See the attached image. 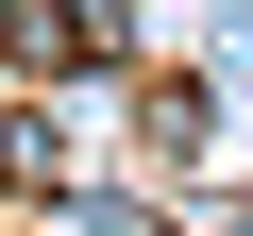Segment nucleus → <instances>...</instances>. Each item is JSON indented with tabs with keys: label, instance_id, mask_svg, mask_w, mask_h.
<instances>
[{
	"label": "nucleus",
	"instance_id": "f03ea898",
	"mask_svg": "<svg viewBox=\"0 0 253 236\" xmlns=\"http://www.w3.org/2000/svg\"><path fill=\"white\" fill-rule=\"evenodd\" d=\"M0 186H17V202H68V135H51V118H0Z\"/></svg>",
	"mask_w": 253,
	"mask_h": 236
},
{
	"label": "nucleus",
	"instance_id": "f257e3e1",
	"mask_svg": "<svg viewBox=\"0 0 253 236\" xmlns=\"http://www.w3.org/2000/svg\"><path fill=\"white\" fill-rule=\"evenodd\" d=\"M0 51L51 68V84H84V68L118 51V17H101V0H0Z\"/></svg>",
	"mask_w": 253,
	"mask_h": 236
}]
</instances>
